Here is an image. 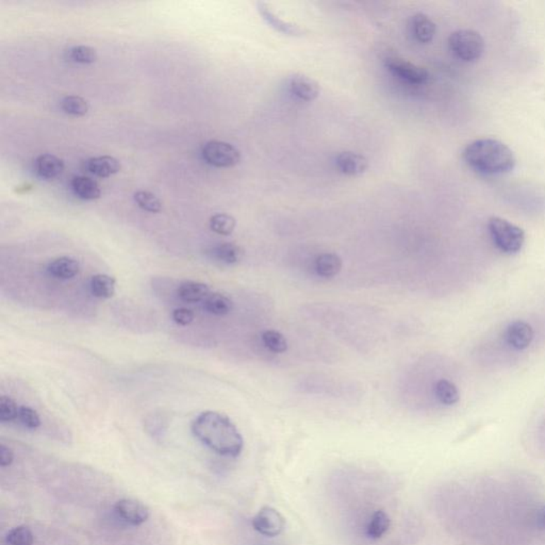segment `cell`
<instances>
[{
	"label": "cell",
	"instance_id": "cell-1",
	"mask_svg": "<svg viewBox=\"0 0 545 545\" xmlns=\"http://www.w3.org/2000/svg\"><path fill=\"white\" fill-rule=\"evenodd\" d=\"M191 431L203 445L224 457H238L243 450V437L223 413L211 410L199 413L192 422Z\"/></svg>",
	"mask_w": 545,
	"mask_h": 545
},
{
	"label": "cell",
	"instance_id": "cell-2",
	"mask_svg": "<svg viewBox=\"0 0 545 545\" xmlns=\"http://www.w3.org/2000/svg\"><path fill=\"white\" fill-rule=\"evenodd\" d=\"M462 158L469 168L478 174L499 176L513 170L516 157L503 142L495 139H479L464 148Z\"/></svg>",
	"mask_w": 545,
	"mask_h": 545
},
{
	"label": "cell",
	"instance_id": "cell-3",
	"mask_svg": "<svg viewBox=\"0 0 545 545\" xmlns=\"http://www.w3.org/2000/svg\"><path fill=\"white\" fill-rule=\"evenodd\" d=\"M491 242L499 252L516 255L521 252L525 243V232L519 226L502 217H492L487 224Z\"/></svg>",
	"mask_w": 545,
	"mask_h": 545
},
{
	"label": "cell",
	"instance_id": "cell-4",
	"mask_svg": "<svg viewBox=\"0 0 545 545\" xmlns=\"http://www.w3.org/2000/svg\"><path fill=\"white\" fill-rule=\"evenodd\" d=\"M448 45L458 59L468 63L480 59L485 51V42L480 34L469 29L452 32L448 39Z\"/></svg>",
	"mask_w": 545,
	"mask_h": 545
},
{
	"label": "cell",
	"instance_id": "cell-5",
	"mask_svg": "<svg viewBox=\"0 0 545 545\" xmlns=\"http://www.w3.org/2000/svg\"><path fill=\"white\" fill-rule=\"evenodd\" d=\"M534 327L524 320H516L508 323L499 335V340L512 353L518 354L526 351L534 340Z\"/></svg>",
	"mask_w": 545,
	"mask_h": 545
},
{
	"label": "cell",
	"instance_id": "cell-6",
	"mask_svg": "<svg viewBox=\"0 0 545 545\" xmlns=\"http://www.w3.org/2000/svg\"><path fill=\"white\" fill-rule=\"evenodd\" d=\"M203 160L215 168H234L241 161L238 148L223 141L207 142L201 149Z\"/></svg>",
	"mask_w": 545,
	"mask_h": 545
},
{
	"label": "cell",
	"instance_id": "cell-7",
	"mask_svg": "<svg viewBox=\"0 0 545 545\" xmlns=\"http://www.w3.org/2000/svg\"><path fill=\"white\" fill-rule=\"evenodd\" d=\"M253 527L259 534L265 537H277L283 532L285 527V518L281 516V512L277 511L274 508L265 507L261 508L258 513L253 518Z\"/></svg>",
	"mask_w": 545,
	"mask_h": 545
},
{
	"label": "cell",
	"instance_id": "cell-8",
	"mask_svg": "<svg viewBox=\"0 0 545 545\" xmlns=\"http://www.w3.org/2000/svg\"><path fill=\"white\" fill-rule=\"evenodd\" d=\"M386 65L389 71L392 72L394 75L410 83L423 84L429 81V73L426 69L417 67L402 58L389 57L386 60Z\"/></svg>",
	"mask_w": 545,
	"mask_h": 545
},
{
	"label": "cell",
	"instance_id": "cell-9",
	"mask_svg": "<svg viewBox=\"0 0 545 545\" xmlns=\"http://www.w3.org/2000/svg\"><path fill=\"white\" fill-rule=\"evenodd\" d=\"M114 510L117 517L133 526L142 525L150 517L149 508L137 499H119L115 504Z\"/></svg>",
	"mask_w": 545,
	"mask_h": 545
},
{
	"label": "cell",
	"instance_id": "cell-10",
	"mask_svg": "<svg viewBox=\"0 0 545 545\" xmlns=\"http://www.w3.org/2000/svg\"><path fill=\"white\" fill-rule=\"evenodd\" d=\"M257 9H258L259 14L262 16L265 22H267V25H269L271 28L275 29L276 32L289 36H302L305 34L306 32L302 27L294 24V22L281 20V18H279L278 15H276L275 12L271 10V6L267 5V3L260 1V3L257 4Z\"/></svg>",
	"mask_w": 545,
	"mask_h": 545
},
{
	"label": "cell",
	"instance_id": "cell-11",
	"mask_svg": "<svg viewBox=\"0 0 545 545\" xmlns=\"http://www.w3.org/2000/svg\"><path fill=\"white\" fill-rule=\"evenodd\" d=\"M336 163L340 172L347 176H360L365 174L369 168V160L365 156L353 152L339 154Z\"/></svg>",
	"mask_w": 545,
	"mask_h": 545
},
{
	"label": "cell",
	"instance_id": "cell-12",
	"mask_svg": "<svg viewBox=\"0 0 545 545\" xmlns=\"http://www.w3.org/2000/svg\"><path fill=\"white\" fill-rule=\"evenodd\" d=\"M84 168L94 176L108 178L122 170V164L116 158L111 156L92 157L84 162Z\"/></svg>",
	"mask_w": 545,
	"mask_h": 545
},
{
	"label": "cell",
	"instance_id": "cell-13",
	"mask_svg": "<svg viewBox=\"0 0 545 545\" xmlns=\"http://www.w3.org/2000/svg\"><path fill=\"white\" fill-rule=\"evenodd\" d=\"M292 93L305 102H312L320 95L321 88L318 82L302 74H295L290 80Z\"/></svg>",
	"mask_w": 545,
	"mask_h": 545
},
{
	"label": "cell",
	"instance_id": "cell-14",
	"mask_svg": "<svg viewBox=\"0 0 545 545\" xmlns=\"http://www.w3.org/2000/svg\"><path fill=\"white\" fill-rule=\"evenodd\" d=\"M80 271V263L72 257H59L47 265L49 276L59 281H69L77 276Z\"/></svg>",
	"mask_w": 545,
	"mask_h": 545
},
{
	"label": "cell",
	"instance_id": "cell-15",
	"mask_svg": "<svg viewBox=\"0 0 545 545\" xmlns=\"http://www.w3.org/2000/svg\"><path fill=\"white\" fill-rule=\"evenodd\" d=\"M36 174L45 180H53L62 174L65 164L62 159H60L53 154H43L36 158L34 163Z\"/></svg>",
	"mask_w": 545,
	"mask_h": 545
},
{
	"label": "cell",
	"instance_id": "cell-16",
	"mask_svg": "<svg viewBox=\"0 0 545 545\" xmlns=\"http://www.w3.org/2000/svg\"><path fill=\"white\" fill-rule=\"evenodd\" d=\"M210 259L223 265H236L243 259L244 250L234 243H222L208 252Z\"/></svg>",
	"mask_w": 545,
	"mask_h": 545
},
{
	"label": "cell",
	"instance_id": "cell-17",
	"mask_svg": "<svg viewBox=\"0 0 545 545\" xmlns=\"http://www.w3.org/2000/svg\"><path fill=\"white\" fill-rule=\"evenodd\" d=\"M211 293L209 285L199 281H186L179 285L177 295L182 302L195 304L206 300Z\"/></svg>",
	"mask_w": 545,
	"mask_h": 545
},
{
	"label": "cell",
	"instance_id": "cell-18",
	"mask_svg": "<svg viewBox=\"0 0 545 545\" xmlns=\"http://www.w3.org/2000/svg\"><path fill=\"white\" fill-rule=\"evenodd\" d=\"M433 396L443 406L450 407L458 404L460 392L455 382L446 378L436 380L433 386Z\"/></svg>",
	"mask_w": 545,
	"mask_h": 545
},
{
	"label": "cell",
	"instance_id": "cell-19",
	"mask_svg": "<svg viewBox=\"0 0 545 545\" xmlns=\"http://www.w3.org/2000/svg\"><path fill=\"white\" fill-rule=\"evenodd\" d=\"M71 187L74 194L83 201H95L102 196V190L97 181L90 177H74L71 181Z\"/></svg>",
	"mask_w": 545,
	"mask_h": 545
},
{
	"label": "cell",
	"instance_id": "cell-20",
	"mask_svg": "<svg viewBox=\"0 0 545 545\" xmlns=\"http://www.w3.org/2000/svg\"><path fill=\"white\" fill-rule=\"evenodd\" d=\"M342 259L334 253H324L316 259L314 269L323 278H334L342 269Z\"/></svg>",
	"mask_w": 545,
	"mask_h": 545
},
{
	"label": "cell",
	"instance_id": "cell-21",
	"mask_svg": "<svg viewBox=\"0 0 545 545\" xmlns=\"http://www.w3.org/2000/svg\"><path fill=\"white\" fill-rule=\"evenodd\" d=\"M411 30L419 43L426 44L435 38L436 24L425 14L417 13L411 18Z\"/></svg>",
	"mask_w": 545,
	"mask_h": 545
},
{
	"label": "cell",
	"instance_id": "cell-22",
	"mask_svg": "<svg viewBox=\"0 0 545 545\" xmlns=\"http://www.w3.org/2000/svg\"><path fill=\"white\" fill-rule=\"evenodd\" d=\"M203 309L208 314L217 316H224L229 314L234 309V302L228 296L217 292L210 293L209 296L203 300Z\"/></svg>",
	"mask_w": 545,
	"mask_h": 545
},
{
	"label": "cell",
	"instance_id": "cell-23",
	"mask_svg": "<svg viewBox=\"0 0 545 545\" xmlns=\"http://www.w3.org/2000/svg\"><path fill=\"white\" fill-rule=\"evenodd\" d=\"M116 281L112 276L106 274H96L90 281V294L100 300H109L115 294Z\"/></svg>",
	"mask_w": 545,
	"mask_h": 545
},
{
	"label": "cell",
	"instance_id": "cell-24",
	"mask_svg": "<svg viewBox=\"0 0 545 545\" xmlns=\"http://www.w3.org/2000/svg\"><path fill=\"white\" fill-rule=\"evenodd\" d=\"M67 58L69 61L78 65H92L97 61V51L93 47L86 45H75L67 49Z\"/></svg>",
	"mask_w": 545,
	"mask_h": 545
},
{
	"label": "cell",
	"instance_id": "cell-25",
	"mask_svg": "<svg viewBox=\"0 0 545 545\" xmlns=\"http://www.w3.org/2000/svg\"><path fill=\"white\" fill-rule=\"evenodd\" d=\"M60 106L63 112L72 116H84L90 110V105L80 96L69 95L62 98Z\"/></svg>",
	"mask_w": 545,
	"mask_h": 545
},
{
	"label": "cell",
	"instance_id": "cell-26",
	"mask_svg": "<svg viewBox=\"0 0 545 545\" xmlns=\"http://www.w3.org/2000/svg\"><path fill=\"white\" fill-rule=\"evenodd\" d=\"M236 221L227 213H217L210 217V229L221 236H230L236 228Z\"/></svg>",
	"mask_w": 545,
	"mask_h": 545
},
{
	"label": "cell",
	"instance_id": "cell-27",
	"mask_svg": "<svg viewBox=\"0 0 545 545\" xmlns=\"http://www.w3.org/2000/svg\"><path fill=\"white\" fill-rule=\"evenodd\" d=\"M390 518L386 512L378 510L373 514L369 526H368V536L372 539H379L388 532L390 527Z\"/></svg>",
	"mask_w": 545,
	"mask_h": 545
},
{
	"label": "cell",
	"instance_id": "cell-28",
	"mask_svg": "<svg viewBox=\"0 0 545 545\" xmlns=\"http://www.w3.org/2000/svg\"><path fill=\"white\" fill-rule=\"evenodd\" d=\"M262 343L269 351L275 354H283L288 351L287 339L279 331L269 329L263 332Z\"/></svg>",
	"mask_w": 545,
	"mask_h": 545
},
{
	"label": "cell",
	"instance_id": "cell-29",
	"mask_svg": "<svg viewBox=\"0 0 545 545\" xmlns=\"http://www.w3.org/2000/svg\"><path fill=\"white\" fill-rule=\"evenodd\" d=\"M135 203L144 211L158 213L162 210V203L155 194L148 191H137L133 195Z\"/></svg>",
	"mask_w": 545,
	"mask_h": 545
},
{
	"label": "cell",
	"instance_id": "cell-30",
	"mask_svg": "<svg viewBox=\"0 0 545 545\" xmlns=\"http://www.w3.org/2000/svg\"><path fill=\"white\" fill-rule=\"evenodd\" d=\"M6 541L9 545H34V532L27 526H16L8 532Z\"/></svg>",
	"mask_w": 545,
	"mask_h": 545
},
{
	"label": "cell",
	"instance_id": "cell-31",
	"mask_svg": "<svg viewBox=\"0 0 545 545\" xmlns=\"http://www.w3.org/2000/svg\"><path fill=\"white\" fill-rule=\"evenodd\" d=\"M20 407L9 396H3L0 398V422L11 423L18 419Z\"/></svg>",
	"mask_w": 545,
	"mask_h": 545
},
{
	"label": "cell",
	"instance_id": "cell-32",
	"mask_svg": "<svg viewBox=\"0 0 545 545\" xmlns=\"http://www.w3.org/2000/svg\"><path fill=\"white\" fill-rule=\"evenodd\" d=\"M18 421L22 426L28 429H36L41 426V417L34 408L29 406H20L18 410Z\"/></svg>",
	"mask_w": 545,
	"mask_h": 545
},
{
	"label": "cell",
	"instance_id": "cell-33",
	"mask_svg": "<svg viewBox=\"0 0 545 545\" xmlns=\"http://www.w3.org/2000/svg\"><path fill=\"white\" fill-rule=\"evenodd\" d=\"M172 318L176 324L180 325V326H188L194 321L195 314L189 308H177L173 311Z\"/></svg>",
	"mask_w": 545,
	"mask_h": 545
},
{
	"label": "cell",
	"instance_id": "cell-34",
	"mask_svg": "<svg viewBox=\"0 0 545 545\" xmlns=\"http://www.w3.org/2000/svg\"><path fill=\"white\" fill-rule=\"evenodd\" d=\"M13 460L14 452H12L11 448L1 444V446H0V466H3V468L11 466L13 464Z\"/></svg>",
	"mask_w": 545,
	"mask_h": 545
},
{
	"label": "cell",
	"instance_id": "cell-35",
	"mask_svg": "<svg viewBox=\"0 0 545 545\" xmlns=\"http://www.w3.org/2000/svg\"><path fill=\"white\" fill-rule=\"evenodd\" d=\"M541 522H542L543 526L545 527V507L543 509L542 514H541Z\"/></svg>",
	"mask_w": 545,
	"mask_h": 545
}]
</instances>
